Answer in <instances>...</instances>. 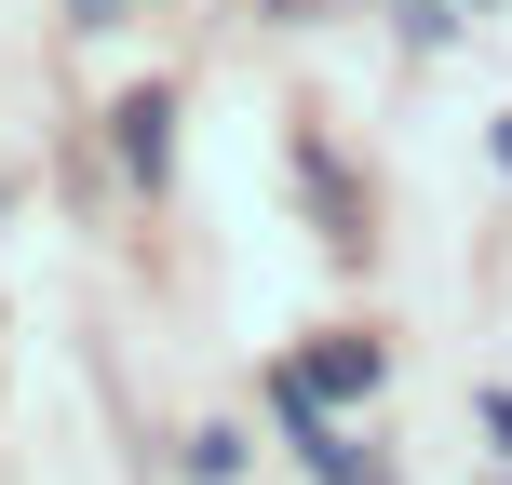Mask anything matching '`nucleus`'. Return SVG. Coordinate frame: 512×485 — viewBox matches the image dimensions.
I'll use <instances>...</instances> for the list:
<instances>
[{
  "mask_svg": "<svg viewBox=\"0 0 512 485\" xmlns=\"http://www.w3.org/2000/svg\"><path fill=\"white\" fill-rule=\"evenodd\" d=\"M189 472H203V485H230V472H243V432H216V418H203V432H189Z\"/></svg>",
  "mask_w": 512,
  "mask_h": 485,
  "instance_id": "20e7f679",
  "label": "nucleus"
},
{
  "mask_svg": "<svg viewBox=\"0 0 512 485\" xmlns=\"http://www.w3.org/2000/svg\"><path fill=\"white\" fill-rule=\"evenodd\" d=\"M283 378H297L310 405H364V391H378V337H324V351L283 364Z\"/></svg>",
  "mask_w": 512,
  "mask_h": 485,
  "instance_id": "f03ea898",
  "label": "nucleus"
},
{
  "mask_svg": "<svg viewBox=\"0 0 512 485\" xmlns=\"http://www.w3.org/2000/svg\"><path fill=\"white\" fill-rule=\"evenodd\" d=\"M391 27H405V41H445V27H459V0H391Z\"/></svg>",
  "mask_w": 512,
  "mask_h": 485,
  "instance_id": "39448f33",
  "label": "nucleus"
},
{
  "mask_svg": "<svg viewBox=\"0 0 512 485\" xmlns=\"http://www.w3.org/2000/svg\"><path fill=\"white\" fill-rule=\"evenodd\" d=\"M499 162H512V122H499Z\"/></svg>",
  "mask_w": 512,
  "mask_h": 485,
  "instance_id": "0eeeda50",
  "label": "nucleus"
},
{
  "mask_svg": "<svg viewBox=\"0 0 512 485\" xmlns=\"http://www.w3.org/2000/svg\"><path fill=\"white\" fill-rule=\"evenodd\" d=\"M122 162H135V176L176 162V95H122Z\"/></svg>",
  "mask_w": 512,
  "mask_h": 485,
  "instance_id": "7ed1b4c3",
  "label": "nucleus"
},
{
  "mask_svg": "<svg viewBox=\"0 0 512 485\" xmlns=\"http://www.w3.org/2000/svg\"><path fill=\"white\" fill-rule=\"evenodd\" d=\"M68 14H81V27H108V14H122V0H68Z\"/></svg>",
  "mask_w": 512,
  "mask_h": 485,
  "instance_id": "423d86ee",
  "label": "nucleus"
},
{
  "mask_svg": "<svg viewBox=\"0 0 512 485\" xmlns=\"http://www.w3.org/2000/svg\"><path fill=\"white\" fill-rule=\"evenodd\" d=\"M270 405H283V432H297V459H310V472H324V485H391V472H378V459H364V445H351V432H337V418H324V405H310V391H297V378H270Z\"/></svg>",
  "mask_w": 512,
  "mask_h": 485,
  "instance_id": "f257e3e1",
  "label": "nucleus"
}]
</instances>
